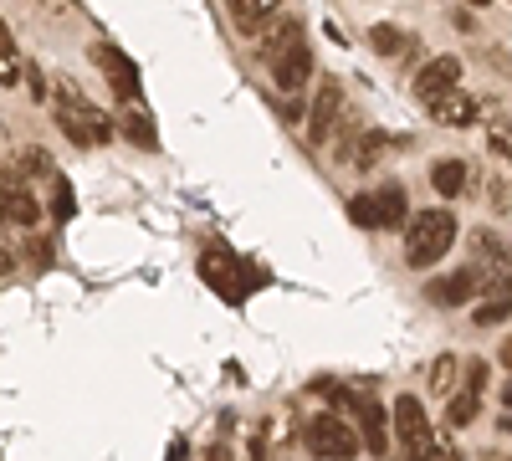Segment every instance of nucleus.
I'll use <instances>...</instances> for the list:
<instances>
[{"label":"nucleus","mask_w":512,"mask_h":461,"mask_svg":"<svg viewBox=\"0 0 512 461\" xmlns=\"http://www.w3.org/2000/svg\"><path fill=\"white\" fill-rule=\"evenodd\" d=\"M251 41H256V52H262V62H267V72H272V82L282 93H297L313 77V52H308V36H303L297 21H277L272 16Z\"/></svg>","instance_id":"nucleus-1"},{"label":"nucleus","mask_w":512,"mask_h":461,"mask_svg":"<svg viewBox=\"0 0 512 461\" xmlns=\"http://www.w3.org/2000/svg\"><path fill=\"white\" fill-rule=\"evenodd\" d=\"M52 113H57V123H62V134L77 144V149H103V144H113V118L103 113V108H93L88 98L77 93V82H57V93H52Z\"/></svg>","instance_id":"nucleus-2"},{"label":"nucleus","mask_w":512,"mask_h":461,"mask_svg":"<svg viewBox=\"0 0 512 461\" xmlns=\"http://www.w3.org/2000/svg\"><path fill=\"white\" fill-rule=\"evenodd\" d=\"M456 216L446 211V205H436V211H415L410 216V231H405V262L410 267H436L451 241H456Z\"/></svg>","instance_id":"nucleus-3"},{"label":"nucleus","mask_w":512,"mask_h":461,"mask_svg":"<svg viewBox=\"0 0 512 461\" xmlns=\"http://www.w3.org/2000/svg\"><path fill=\"white\" fill-rule=\"evenodd\" d=\"M349 216H354V226H364V231H405V221H410L405 185L390 180V185H379V190L349 200Z\"/></svg>","instance_id":"nucleus-4"},{"label":"nucleus","mask_w":512,"mask_h":461,"mask_svg":"<svg viewBox=\"0 0 512 461\" xmlns=\"http://www.w3.org/2000/svg\"><path fill=\"white\" fill-rule=\"evenodd\" d=\"M303 441H308V451L323 456V461H354V456L364 451L359 431L344 426L338 415H313V421L303 426Z\"/></svg>","instance_id":"nucleus-5"},{"label":"nucleus","mask_w":512,"mask_h":461,"mask_svg":"<svg viewBox=\"0 0 512 461\" xmlns=\"http://www.w3.org/2000/svg\"><path fill=\"white\" fill-rule=\"evenodd\" d=\"M390 436H395L410 456L431 446V421H425V405H420L415 395H400V400H395V410H390Z\"/></svg>","instance_id":"nucleus-6"},{"label":"nucleus","mask_w":512,"mask_h":461,"mask_svg":"<svg viewBox=\"0 0 512 461\" xmlns=\"http://www.w3.org/2000/svg\"><path fill=\"white\" fill-rule=\"evenodd\" d=\"M482 287H487L482 267H461V272H451V277L425 282V303H436V308H456V303H472Z\"/></svg>","instance_id":"nucleus-7"},{"label":"nucleus","mask_w":512,"mask_h":461,"mask_svg":"<svg viewBox=\"0 0 512 461\" xmlns=\"http://www.w3.org/2000/svg\"><path fill=\"white\" fill-rule=\"evenodd\" d=\"M338 118H344V82L328 77L323 88H318V98H313V113H308V139L313 144H328Z\"/></svg>","instance_id":"nucleus-8"},{"label":"nucleus","mask_w":512,"mask_h":461,"mask_svg":"<svg viewBox=\"0 0 512 461\" xmlns=\"http://www.w3.org/2000/svg\"><path fill=\"white\" fill-rule=\"evenodd\" d=\"M456 88H461V62L456 57H431L415 72V98L420 103H436V98H446Z\"/></svg>","instance_id":"nucleus-9"},{"label":"nucleus","mask_w":512,"mask_h":461,"mask_svg":"<svg viewBox=\"0 0 512 461\" xmlns=\"http://www.w3.org/2000/svg\"><path fill=\"white\" fill-rule=\"evenodd\" d=\"M93 62L108 72V82H113V93H118V98L139 103V72H134V62H128L118 47H108V41H103V47H93Z\"/></svg>","instance_id":"nucleus-10"},{"label":"nucleus","mask_w":512,"mask_h":461,"mask_svg":"<svg viewBox=\"0 0 512 461\" xmlns=\"http://www.w3.org/2000/svg\"><path fill=\"white\" fill-rule=\"evenodd\" d=\"M431 108V118L441 123V129H466V123H477L482 118V103L472 98V93H446V98H436V103H425Z\"/></svg>","instance_id":"nucleus-11"},{"label":"nucleus","mask_w":512,"mask_h":461,"mask_svg":"<svg viewBox=\"0 0 512 461\" xmlns=\"http://www.w3.org/2000/svg\"><path fill=\"white\" fill-rule=\"evenodd\" d=\"M359 441L369 446V456L390 451V415H384L379 400H359Z\"/></svg>","instance_id":"nucleus-12"},{"label":"nucleus","mask_w":512,"mask_h":461,"mask_svg":"<svg viewBox=\"0 0 512 461\" xmlns=\"http://www.w3.org/2000/svg\"><path fill=\"white\" fill-rule=\"evenodd\" d=\"M456 400H446V426H472L477 415H482V385L466 380L461 390H451Z\"/></svg>","instance_id":"nucleus-13"},{"label":"nucleus","mask_w":512,"mask_h":461,"mask_svg":"<svg viewBox=\"0 0 512 461\" xmlns=\"http://www.w3.org/2000/svg\"><path fill=\"white\" fill-rule=\"evenodd\" d=\"M466 180H472V170H466L461 159H436V164H431V185H436V195H446V200L466 195Z\"/></svg>","instance_id":"nucleus-14"},{"label":"nucleus","mask_w":512,"mask_h":461,"mask_svg":"<svg viewBox=\"0 0 512 461\" xmlns=\"http://www.w3.org/2000/svg\"><path fill=\"white\" fill-rule=\"evenodd\" d=\"M369 47L379 57H415V36H405L400 26H374L369 31Z\"/></svg>","instance_id":"nucleus-15"},{"label":"nucleus","mask_w":512,"mask_h":461,"mask_svg":"<svg viewBox=\"0 0 512 461\" xmlns=\"http://www.w3.org/2000/svg\"><path fill=\"white\" fill-rule=\"evenodd\" d=\"M21 72H26V62H21V47H16L11 26L0 21V88H16V82H21Z\"/></svg>","instance_id":"nucleus-16"},{"label":"nucleus","mask_w":512,"mask_h":461,"mask_svg":"<svg viewBox=\"0 0 512 461\" xmlns=\"http://www.w3.org/2000/svg\"><path fill=\"white\" fill-rule=\"evenodd\" d=\"M11 175H16L21 185H31V180L41 185V180H47V175H57V170H52V159L41 154V149H21V154H16V164H11Z\"/></svg>","instance_id":"nucleus-17"},{"label":"nucleus","mask_w":512,"mask_h":461,"mask_svg":"<svg viewBox=\"0 0 512 461\" xmlns=\"http://www.w3.org/2000/svg\"><path fill=\"white\" fill-rule=\"evenodd\" d=\"M123 134L139 139L144 149H154V123L144 118V103H128V108H123Z\"/></svg>","instance_id":"nucleus-18"},{"label":"nucleus","mask_w":512,"mask_h":461,"mask_svg":"<svg viewBox=\"0 0 512 461\" xmlns=\"http://www.w3.org/2000/svg\"><path fill=\"white\" fill-rule=\"evenodd\" d=\"M507 313H512V298H497V292H492V298H482V303H477L472 323H477V328H492V323H502Z\"/></svg>","instance_id":"nucleus-19"},{"label":"nucleus","mask_w":512,"mask_h":461,"mask_svg":"<svg viewBox=\"0 0 512 461\" xmlns=\"http://www.w3.org/2000/svg\"><path fill=\"white\" fill-rule=\"evenodd\" d=\"M456 369H461V364H456V354H441V359L431 364V390H436V395H446V400H451V385H456Z\"/></svg>","instance_id":"nucleus-20"},{"label":"nucleus","mask_w":512,"mask_h":461,"mask_svg":"<svg viewBox=\"0 0 512 461\" xmlns=\"http://www.w3.org/2000/svg\"><path fill=\"white\" fill-rule=\"evenodd\" d=\"M410 461H466L456 446H446V441H431V446H425V451H415Z\"/></svg>","instance_id":"nucleus-21"},{"label":"nucleus","mask_w":512,"mask_h":461,"mask_svg":"<svg viewBox=\"0 0 512 461\" xmlns=\"http://www.w3.org/2000/svg\"><path fill=\"white\" fill-rule=\"evenodd\" d=\"M492 149H497L502 159H512V118H502V123H492Z\"/></svg>","instance_id":"nucleus-22"},{"label":"nucleus","mask_w":512,"mask_h":461,"mask_svg":"<svg viewBox=\"0 0 512 461\" xmlns=\"http://www.w3.org/2000/svg\"><path fill=\"white\" fill-rule=\"evenodd\" d=\"M6 272H16V257H11L6 246H0V277H6Z\"/></svg>","instance_id":"nucleus-23"},{"label":"nucleus","mask_w":512,"mask_h":461,"mask_svg":"<svg viewBox=\"0 0 512 461\" xmlns=\"http://www.w3.org/2000/svg\"><path fill=\"white\" fill-rule=\"evenodd\" d=\"M36 6H52V11H67V6H72V0H36Z\"/></svg>","instance_id":"nucleus-24"},{"label":"nucleus","mask_w":512,"mask_h":461,"mask_svg":"<svg viewBox=\"0 0 512 461\" xmlns=\"http://www.w3.org/2000/svg\"><path fill=\"white\" fill-rule=\"evenodd\" d=\"M502 405H512V380H507V385H502Z\"/></svg>","instance_id":"nucleus-25"},{"label":"nucleus","mask_w":512,"mask_h":461,"mask_svg":"<svg viewBox=\"0 0 512 461\" xmlns=\"http://www.w3.org/2000/svg\"><path fill=\"white\" fill-rule=\"evenodd\" d=\"M502 364H507V369H512V344H507V349H502Z\"/></svg>","instance_id":"nucleus-26"},{"label":"nucleus","mask_w":512,"mask_h":461,"mask_svg":"<svg viewBox=\"0 0 512 461\" xmlns=\"http://www.w3.org/2000/svg\"><path fill=\"white\" fill-rule=\"evenodd\" d=\"M466 6H487V0H466Z\"/></svg>","instance_id":"nucleus-27"}]
</instances>
